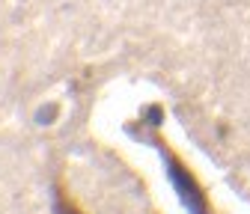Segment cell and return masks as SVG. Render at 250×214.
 <instances>
[{
    "instance_id": "cell-2",
    "label": "cell",
    "mask_w": 250,
    "mask_h": 214,
    "mask_svg": "<svg viewBox=\"0 0 250 214\" xmlns=\"http://www.w3.org/2000/svg\"><path fill=\"white\" fill-rule=\"evenodd\" d=\"M54 214H83V211L62 194V188H54Z\"/></svg>"
},
{
    "instance_id": "cell-1",
    "label": "cell",
    "mask_w": 250,
    "mask_h": 214,
    "mask_svg": "<svg viewBox=\"0 0 250 214\" xmlns=\"http://www.w3.org/2000/svg\"><path fill=\"white\" fill-rule=\"evenodd\" d=\"M161 161L167 167V175H170V185L176 188L182 205L191 211V214H211V205H208V194L203 191V185L194 178V173L188 170L167 146H161Z\"/></svg>"
}]
</instances>
